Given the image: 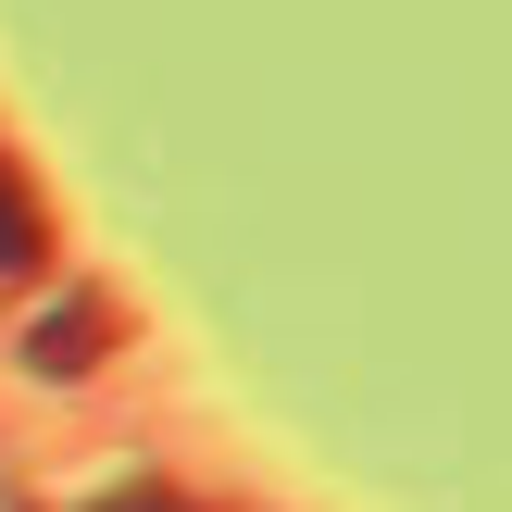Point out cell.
<instances>
[{
	"label": "cell",
	"mask_w": 512,
	"mask_h": 512,
	"mask_svg": "<svg viewBox=\"0 0 512 512\" xmlns=\"http://www.w3.org/2000/svg\"><path fill=\"white\" fill-rule=\"evenodd\" d=\"M100 350H113V300H50V313L25 325V363L38 375H88Z\"/></svg>",
	"instance_id": "1"
},
{
	"label": "cell",
	"mask_w": 512,
	"mask_h": 512,
	"mask_svg": "<svg viewBox=\"0 0 512 512\" xmlns=\"http://www.w3.org/2000/svg\"><path fill=\"white\" fill-rule=\"evenodd\" d=\"M38 263H50V213H38V188L0 163V288H13V275H38Z\"/></svg>",
	"instance_id": "2"
},
{
	"label": "cell",
	"mask_w": 512,
	"mask_h": 512,
	"mask_svg": "<svg viewBox=\"0 0 512 512\" xmlns=\"http://www.w3.org/2000/svg\"><path fill=\"white\" fill-rule=\"evenodd\" d=\"M100 512H188L175 488H125V500H100Z\"/></svg>",
	"instance_id": "3"
}]
</instances>
